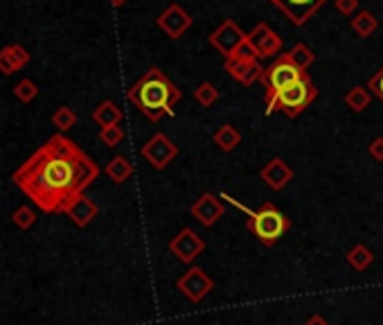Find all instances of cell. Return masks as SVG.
<instances>
[{"label":"cell","instance_id":"5bb4252c","mask_svg":"<svg viewBox=\"0 0 383 325\" xmlns=\"http://www.w3.org/2000/svg\"><path fill=\"white\" fill-rule=\"evenodd\" d=\"M260 176H262V181L264 183L271 188V190H275V192H280V190H284L286 186L291 183V179H293V169H291V165L286 162L284 158H280V156H275V158H271L266 162V165L260 169Z\"/></svg>","mask_w":383,"mask_h":325},{"label":"cell","instance_id":"5b68a950","mask_svg":"<svg viewBox=\"0 0 383 325\" xmlns=\"http://www.w3.org/2000/svg\"><path fill=\"white\" fill-rule=\"evenodd\" d=\"M304 77H306V73L295 68L286 54H280L271 66H268V68H264V75H262L260 82L266 86V93H275V91H282V89H286V86L304 80Z\"/></svg>","mask_w":383,"mask_h":325},{"label":"cell","instance_id":"ac0fdd59","mask_svg":"<svg viewBox=\"0 0 383 325\" xmlns=\"http://www.w3.org/2000/svg\"><path fill=\"white\" fill-rule=\"evenodd\" d=\"M212 140L221 151H233L239 147V142H242V133H239L237 127H233V124H224V127H219L214 131Z\"/></svg>","mask_w":383,"mask_h":325},{"label":"cell","instance_id":"8992f818","mask_svg":"<svg viewBox=\"0 0 383 325\" xmlns=\"http://www.w3.org/2000/svg\"><path fill=\"white\" fill-rule=\"evenodd\" d=\"M167 246H169V251L174 253L176 260H180L183 264H192L201 253L205 251L203 237H201L194 228H189V226H185L178 235L171 237Z\"/></svg>","mask_w":383,"mask_h":325},{"label":"cell","instance_id":"f546056e","mask_svg":"<svg viewBox=\"0 0 383 325\" xmlns=\"http://www.w3.org/2000/svg\"><path fill=\"white\" fill-rule=\"evenodd\" d=\"M230 59H239V61H253V59H257V52L253 50V45L248 43V39L237 47V50L233 52V56Z\"/></svg>","mask_w":383,"mask_h":325},{"label":"cell","instance_id":"e0dca14e","mask_svg":"<svg viewBox=\"0 0 383 325\" xmlns=\"http://www.w3.org/2000/svg\"><path fill=\"white\" fill-rule=\"evenodd\" d=\"M93 120L100 124V127H115V124L122 122V109L111 100H104L97 104V109L93 111Z\"/></svg>","mask_w":383,"mask_h":325},{"label":"cell","instance_id":"6da1fadb","mask_svg":"<svg viewBox=\"0 0 383 325\" xmlns=\"http://www.w3.org/2000/svg\"><path fill=\"white\" fill-rule=\"evenodd\" d=\"M97 176V162L75 140L56 133L14 172L12 181L43 213H65Z\"/></svg>","mask_w":383,"mask_h":325},{"label":"cell","instance_id":"ffe728a7","mask_svg":"<svg viewBox=\"0 0 383 325\" xmlns=\"http://www.w3.org/2000/svg\"><path fill=\"white\" fill-rule=\"evenodd\" d=\"M372 102V93L368 86H354V89L347 91L345 95V104L354 111V113H363Z\"/></svg>","mask_w":383,"mask_h":325},{"label":"cell","instance_id":"ba28073f","mask_svg":"<svg viewBox=\"0 0 383 325\" xmlns=\"http://www.w3.org/2000/svg\"><path fill=\"white\" fill-rule=\"evenodd\" d=\"M246 39H248V34L233 21V18H228V21H224L212 34H210V45H212L214 50H219V54H224L226 59H230L233 52Z\"/></svg>","mask_w":383,"mask_h":325},{"label":"cell","instance_id":"30bf717a","mask_svg":"<svg viewBox=\"0 0 383 325\" xmlns=\"http://www.w3.org/2000/svg\"><path fill=\"white\" fill-rule=\"evenodd\" d=\"M248 43L253 45L257 52V59H266V56L280 54L282 50V36L273 32L266 23H257L255 30L248 34Z\"/></svg>","mask_w":383,"mask_h":325},{"label":"cell","instance_id":"d590c367","mask_svg":"<svg viewBox=\"0 0 383 325\" xmlns=\"http://www.w3.org/2000/svg\"><path fill=\"white\" fill-rule=\"evenodd\" d=\"M109 3H111L113 7H122V5H127L129 0H109Z\"/></svg>","mask_w":383,"mask_h":325},{"label":"cell","instance_id":"4316f807","mask_svg":"<svg viewBox=\"0 0 383 325\" xmlns=\"http://www.w3.org/2000/svg\"><path fill=\"white\" fill-rule=\"evenodd\" d=\"M14 95L18 100H21L23 104H30L32 100H36L38 95V86L32 82V80H21L16 86H14Z\"/></svg>","mask_w":383,"mask_h":325},{"label":"cell","instance_id":"8fae6325","mask_svg":"<svg viewBox=\"0 0 383 325\" xmlns=\"http://www.w3.org/2000/svg\"><path fill=\"white\" fill-rule=\"evenodd\" d=\"M156 23H158L160 30L169 36V39H180V36H183L192 27V16L180 5L171 3L165 12L156 18Z\"/></svg>","mask_w":383,"mask_h":325},{"label":"cell","instance_id":"d6a6232c","mask_svg":"<svg viewBox=\"0 0 383 325\" xmlns=\"http://www.w3.org/2000/svg\"><path fill=\"white\" fill-rule=\"evenodd\" d=\"M16 70H18V68L14 66V61L9 59V54L5 52V47H3V50H0V73H3V75H12V73H16Z\"/></svg>","mask_w":383,"mask_h":325},{"label":"cell","instance_id":"83f0119b","mask_svg":"<svg viewBox=\"0 0 383 325\" xmlns=\"http://www.w3.org/2000/svg\"><path fill=\"white\" fill-rule=\"evenodd\" d=\"M100 140L104 142L107 147H118L120 142L124 140V131L120 124H115V127H104L100 131Z\"/></svg>","mask_w":383,"mask_h":325},{"label":"cell","instance_id":"9a60e30c","mask_svg":"<svg viewBox=\"0 0 383 325\" xmlns=\"http://www.w3.org/2000/svg\"><path fill=\"white\" fill-rule=\"evenodd\" d=\"M226 73L233 80H237L242 86H253L255 82L262 80L264 68L260 66V61H239V59H226Z\"/></svg>","mask_w":383,"mask_h":325},{"label":"cell","instance_id":"52a82bcc","mask_svg":"<svg viewBox=\"0 0 383 325\" xmlns=\"http://www.w3.org/2000/svg\"><path fill=\"white\" fill-rule=\"evenodd\" d=\"M176 287H178L180 294H183L187 301L201 303L210 292L214 289V282H212V278H210L203 269H201V266H189V269L178 278Z\"/></svg>","mask_w":383,"mask_h":325},{"label":"cell","instance_id":"484cf974","mask_svg":"<svg viewBox=\"0 0 383 325\" xmlns=\"http://www.w3.org/2000/svg\"><path fill=\"white\" fill-rule=\"evenodd\" d=\"M52 124L59 131H68V129H72L77 124V113L70 107H59L54 111V116H52Z\"/></svg>","mask_w":383,"mask_h":325},{"label":"cell","instance_id":"d4e9b609","mask_svg":"<svg viewBox=\"0 0 383 325\" xmlns=\"http://www.w3.org/2000/svg\"><path fill=\"white\" fill-rule=\"evenodd\" d=\"M12 222H14V226L21 228V231H30V228L36 224V213L30 206H18L12 215Z\"/></svg>","mask_w":383,"mask_h":325},{"label":"cell","instance_id":"2e32d148","mask_svg":"<svg viewBox=\"0 0 383 325\" xmlns=\"http://www.w3.org/2000/svg\"><path fill=\"white\" fill-rule=\"evenodd\" d=\"M65 215H68L72 219V224L75 226H79V228H86L95 217L100 215V208L97 204L93 202L91 197H86V195H79V197H75L70 206L65 208Z\"/></svg>","mask_w":383,"mask_h":325},{"label":"cell","instance_id":"cb8c5ba5","mask_svg":"<svg viewBox=\"0 0 383 325\" xmlns=\"http://www.w3.org/2000/svg\"><path fill=\"white\" fill-rule=\"evenodd\" d=\"M194 100L201 104V107H212V104L219 100V91H217V86L214 84H210V82H203V84H198L196 89H194Z\"/></svg>","mask_w":383,"mask_h":325},{"label":"cell","instance_id":"e575fe53","mask_svg":"<svg viewBox=\"0 0 383 325\" xmlns=\"http://www.w3.org/2000/svg\"><path fill=\"white\" fill-rule=\"evenodd\" d=\"M304 325H329V323H327V319H322L320 314H313V317L306 321Z\"/></svg>","mask_w":383,"mask_h":325},{"label":"cell","instance_id":"7402d4cb","mask_svg":"<svg viewBox=\"0 0 383 325\" xmlns=\"http://www.w3.org/2000/svg\"><path fill=\"white\" fill-rule=\"evenodd\" d=\"M379 27V21H377V16L372 14V12H368V9H363V12H357L352 16V30L357 32L359 36H370L372 32H375Z\"/></svg>","mask_w":383,"mask_h":325},{"label":"cell","instance_id":"f1b7e54d","mask_svg":"<svg viewBox=\"0 0 383 325\" xmlns=\"http://www.w3.org/2000/svg\"><path fill=\"white\" fill-rule=\"evenodd\" d=\"M5 52L9 54V59L14 61V66H16L18 70H21L23 66H25L27 61H30V52H27L25 47H23V45H18V43L7 45V47H5Z\"/></svg>","mask_w":383,"mask_h":325},{"label":"cell","instance_id":"277c9868","mask_svg":"<svg viewBox=\"0 0 383 325\" xmlns=\"http://www.w3.org/2000/svg\"><path fill=\"white\" fill-rule=\"evenodd\" d=\"M318 98V89L306 75L304 80L286 86L282 91L266 93V116H271L273 111H282L284 116L298 118L304 109H309V104Z\"/></svg>","mask_w":383,"mask_h":325},{"label":"cell","instance_id":"603a6c76","mask_svg":"<svg viewBox=\"0 0 383 325\" xmlns=\"http://www.w3.org/2000/svg\"><path fill=\"white\" fill-rule=\"evenodd\" d=\"M286 56L291 59V63L295 66V68H300L302 73H306V68L315 61V54L309 45H304V43H295L289 52H286Z\"/></svg>","mask_w":383,"mask_h":325},{"label":"cell","instance_id":"7c38bea8","mask_svg":"<svg viewBox=\"0 0 383 325\" xmlns=\"http://www.w3.org/2000/svg\"><path fill=\"white\" fill-rule=\"evenodd\" d=\"M189 213L196 222H201V226L210 228L226 215V206L221 204V199L214 197L212 192H203L194 204H192Z\"/></svg>","mask_w":383,"mask_h":325},{"label":"cell","instance_id":"3957f363","mask_svg":"<svg viewBox=\"0 0 383 325\" xmlns=\"http://www.w3.org/2000/svg\"><path fill=\"white\" fill-rule=\"evenodd\" d=\"M221 199H228L233 206H237L239 210H244V213L248 215V224H246L248 231H251L264 246H273L291 228L289 217H284L271 202L262 204L260 210L253 213V210H248L246 206L237 204V199H230L228 195H221Z\"/></svg>","mask_w":383,"mask_h":325},{"label":"cell","instance_id":"d6986e66","mask_svg":"<svg viewBox=\"0 0 383 325\" xmlns=\"http://www.w3.org/2000/svg\"><path fill=\"white\" fill-rule=\"evenodd\" d=\"M107 176L113 181V183H124V181H129L133 176V165H131V160L129 158H124V156H115L109 165H107Z\"/></svg>","mask_w":383,"mask_h":325},{"label":"cell","instance_id":"44dd1931","mask_svg":"<svg viewBox=\"0 0 383 325\" xmlns=\"http://www.w3.org/2000/svg\"><path fill=\"white\" fill-rule=\"evenodd\" d=\"M372 262H375V253H372L366 244H357V246L350 248L347 264L352 266L354 271H366L368 266H372Z\"/></svg>","mask_w":383,"mask_h":325},{"label":"cell","instance_id":"836d02e7","mask_svg":"<svg viewBox=\"0 0 383 325\" xmlns=\"http://www.w3.org/2000/svg\"><path fill=\"white\" fill-rule=\"evenodd\" d=\"M370 156L379 162H383V138H375L370 142Z\"/></svg>","mask_w":383,"mask_h":325},{"label":"cell","instance_id":"9c48e42d","mask_svg":"<svg viewBox=\"0 0 383 325\" xmlns=\"http://www.w3.org/2000/svg\"><path fill=\"white\" fill-rule=\"evenodd\" d=\"M142 156L147 158V162L153 169H165L169 162L178 156V147L165 133H153L145 142V147H142Z\"/></svg>","mask_w":383,"mask_h":325},{"label":"cell","instance_id":"7a4b0ae2","mask_svg":"<svg viewBox=\"0 0 383 325\" xmlns=\"http://www.w3.org/2000/svg\"><path fill=\"white\" fill-rule=\"evenodd\" d=\"M127 98L131 104H136L142 116H147V120L158 122L165 116H174V107L183 98V93L165 73L153 66L127 91Z\"/></svg>","mask_w":383,"mask_h":325},{"label":"cell","instance_id":"4dcf8cb0","mask_svg":"<svg viewBox=\"0 0 383 325\" xmlns=\"http://www.w3.org/2000/svg\"><path fill=\"white\" fill-rule=\"evenodd\" d=\"M368 89H370V93H372V95H375V98H379V100L383 102V66L377 70L375 77H370Z\"/></svg>","mask_w":383,"mask_h":325},{"label":"cell","instance_id":"4fadbf2b","mask_svg":"<svg viewBox=\"0 0 383 325\" xmlns=\"http://www.w3.org/2000/svg\"><path fill=\"white\" fill-rule=\"evenodd\" d=\"M293 25H304L327 0H271Z\"/></svg>","mask_w":383,"mask_h":325},{"label":"cell","instance_id":"1f68e13d","mask_svg":"<svg viewBox=\"0 0 383 325\" xmlns=\"http://www.w3.org/2000/svg\"><path fill=\"white\" fill-rule=\"evenodd\" d=\"M334 5L343 16H354L359 12V0H334Z\"/></svg>","mask_w":383,"mask_h":325}]
</instances>
